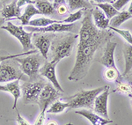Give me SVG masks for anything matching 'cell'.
<instances>
[{"label":"cell","instance_id":"6da1fadb","mask_svg":"<svg viewBox=\"0 0 132 125\" xmlns=\"http://www.w3.org/2000/svg\"><path fill=\"white\" fill-rule=\"evenodd\" d=\"M78 34V45L75 64L68 79L78 81L86 76L97 50L113 37L110 31L100 30L92 21V12L85 10Z\"/></svg>","mask_w":132,"mask_h":125},{"label":"cell","instance_id":"7a4b0ae2","mask_svg":"<svg viewBox=\"0 0 132 125\" xmlns=\"http://www.w3.org/2000/svg\"><path fill=\"white\" fill-rule=\"evenodd\" d=\"M105 88L106 86H101L93 90H80L79 92L71 96L66 97L64 98V101L69 105L68 109H79V107L93 109L95 98L102 91H104Z\"/></svg>","mask_w":132,"mask_h":125},{"label":"cell","instance_id":"3957f363","mask_svg":"<svg viewBox=\"0 0 132 125\" xmlns=\"http://www.w3.org/2000/svg\"><path fill=\"white\" fill-rule=\"evenodd\" d=\"M78 39V35H67L56 38L51 43L53 59L52 61L58 63L62 59L71 56L75 42Z\"/></svg>","mask_w":132,"mask_h":125},{"label":"cell","instance_id":"277c9868","mask_svg":"<svg viewBox=\"0 0 132 125\" xmlns=\"http://www.w3.org/2000/svg\"><path fill=\"white\" fill-rule=\"evenodd\" d=\"M62 96V93L58 92L51 84H46L39 96L37 103L40 107V115L34 125H43L45 114L48 106Z\"/></svg>","mask_w":132,"mask_h":125},{"label":"cell","instance_id":"5b68a950","mask_svg":"<svg viewBox=\"0 0 132 125\" xmlns=\"http://www.w3.org/2000/svg\"><path fill=\"white\" fill-rule=\"evenodd\" d=\"M42 56H40L39 55L32 54L25 58H19L16 57V62L20 63V68L23 73L29 77L31 79L36 78L38 77L40 68L42 67Z\"/></svg>","mask_w":132,"mask_h":125},{"label":"cell","instance_id":"8992f818","mask_svg":"<svg viewBox=\"0 0 132 125\" xmlns=\"http://www.w3.org/2000/svg\"><path fill=\"white\" fill-rule=\"evenodd\" d=\"M1 29L7 31L10 33L13 37L18 39V41L20 42L21 46L23 47V50H34L35 49V46L32 43V36H33L34 33L31 32H27L23 28L22 26L19 27L14 25L11 21L7 22L5 26H2L0 27Z\"/></svg>","mask_w":132,"mask_h":125},{"label":"cell","instance_id":"52a82bcc","mask_svg":"<svg viewBox=\"0 0 132 125\" xmlns=\"http://www.w3.org/2000/svg\"><path fill=\"white\" fill-rule=\"evenodd\" d=\"M9 60L0 63V83H9L14 80H20L24 78V73L13 63H10Z\"/></svg>","mask_w":132,"mask_h":125},{"label":"cell","instance_id":"ba28073f","mask_svg":"<svg viewBox=\"0 0 132 125\" xmlns=\"http://www.w3.org/2000/svg\"><path fill=\"white\" fill-rule=\"evenodd\" d=\"M44 84L42 81H35L24 83L21 86L23 93V101L25 104L31 102H37L39 96L41 94L42 89H43Z\"/></svg>","mask_w":132,"mask_h":125},{"label":"cell","instance_id":"9c48e42d","mask_svg":"<svg viewBox=\"0 0 132 125\" xmlns=\"http://www.w3.org/2000/svg\"><path fill=\"white\" fill-rule=\"evenodd\" d=\"M111 94L110 92L109 86H106V88L104 91L100 94L95 98L94 103H93V111L94 113L98 114L99 115L102 117L106 118V119H109L108 113V96Z\"/></svg>","mask_w":132,"mask_h":125},{"label":"cell","instance_id":"30bf717a","mask_svg":"<svg viewBox=\"0 0 132 125\" xmlns=\"http://www.w3.org/2000/svg\"><path fill=\"white\" fill-rule=\"evenodd\" d=\"M57 63L51 61V62H46L40 68L39 72L42 76L45 77L47 79H48L50 81V83L52 84V86L56 89L58 92L63 93V90L62 88L61 85L59 84L58 80L56 78V66Z\"/></svg>","mask_w":132,"mask_h":125},{"label":"cell","instance_id":"8fae6325","mask_svg":"<svg viewBox=\"0 0 132 125\" xmlns=\"http://www.w3.org/2000/svg\"><path fill=\"white\" fill-rule=\"evenodd\" d=\"M75 24H66V23H54L45 27H27V30L31 33H63V32L73 31L75 28Z\"/></svg>","mask_w":132,"mask_h":125},{"label":"cell","instance_id":"7c38bea8","mask_svg":"<svg viewBox=\"0 0 132 125\" xmlns=\"http://www.w3.org/2000/svg\"><path fill=\"white\" fill-rule=\"evenodd\" d=\"M54 37V35H45L40 34H36L34 37V46L39 50L42 56L45 60L48 59V52Z\"/></svg>","mask_w":132,"mask_h":125},{"label":"cell","instance_id":"4fadbf2b","mask_svg":"<svg viewBox=\"0 0 132 125\" xmlns=\"http://www.w3.org/2000/svg\"><path fill=\"white\" fill-rule=\"evenodd\" d=\"M117 43L112 41H108L106 44V47L104 48L103 54H102L100 63L103 64L107 68H114L117 69L116 62H114V50L116 48Z\"/></svg>","mask_w":132,"mask_h":125},{"label":"cell","instance_id":"5bb4252c","mask_svg":"<svg viewBox=\"0 0 132 125\" xmlns=\"http://www.w3.org/2000/svg\"><path fill=\"white\" fill-rule=\"evenodd\" d=\"M77 115H79L84 116L86 119H87L93 125H108L109 123H113V121L110 119H106L99 115L98 114L92 112L91 110L88 109H81L77 110L75 112Z\"/></svg>","mask_w":132,"mask_h":125},{"label":"cell","instance_id":"9a60e30c","mask_svg":"<svg viewBox=\"0 0 132 125\" xmlns=\"http://www.w3.org/2000/svg\"><path fill=\"white\" fill-rule=\"evenodd\" d=\"M0 91L5 93H9L13 96L14 103L12 109H17V103H18L19 99L20 98L21 91H20V80H14V81L9 82L6 85H0Z\"/></svg>","mask_w":132,"mask_h":125},{"label":"cell","instance_id":"2e32d148","mask_svg":"<svg viewBox=\"0 0 132 125\" xmlns=\"http://www.w3.org/2000/svg\"><path fill=\"white\" fill-rule=\"evenodd\" d=\"M93 19V24L100 30H106L109 27V19L107 18L103 12L99 7H95L91 11Z\"/></svg>","mask_w":132,"mask_h":125},{"label":"cell","instance_id":"e0dca14e","mask_svg":"<svg viewBox=\"0 0 132 125\" xmlns=\"http://www.w3.org/2000/svg\"><path fill=\"white\" fill-rule=\"evenodd\" d=\"M21 8L17 5V0H14L9 5H5L0 11V13L4 19H12L18 18L20 16Z\"/></svg>","mask_w":132,"mask_h":125},{"label":"cell","instance_id":"ac0fdd59","mask_svg":"<svg viewBox=\"0 0 132 125\" xmlns=\"http://www.w3.org/2000/svg\"><path fill=\"white\" fill-rule=\"evenodd\" d=\"M38 14H41V12L36 9L35 5H27L24 10V13L16 19L21 21L22 26H28L31 19L33 18L34 16L38 15Z\"/></svg>","mask_w":132,"mask_h":125},{"label":"cell","instance_id":"d6986e66","mask_svg":"<svg viewBox=\"0 0 132 125\" xmlns=\"http://www.w3.org/2000/svg\"><path fill=\"white\" fill-rule=\"evenodd\" d=\"M35 6L41 12V14H43V15H52L56 12L53 4L46 0H35Z\"/></svg>","mask_w":132,"mask_h":125},{"label":"cell","instance_id":"ffe728a7","mask_svg":"<svg viewBox=\"0 0 132 125\" xmlns=\"http://www.w3.org/2000/svg\"><path fill=\"white\" fill-rule=\"evenodd\" d=\"M123 56H124L125 60V68L122 76L126 77L132 70V45H129V44L125 45L123 48Z\"/></svg>","mask_w":132,"mask_h":125},{"label":"cell","instance_id":"44dd1931","mask_svg":"<svg viewBox=\"0 0 132 125\" xmlns=\"http://www.w3.org/2000/svg\"><path fill=\"white\" fill-rule=\"evenodd\" d=\"M131 18H132V15L129 13L128 11H123V12H119L118 14H116V16L113 17L111 20H110L109 27L117 28V27H120L121 25H122L125 21L129 20V19H131Z\"/></svg>","mask_w":132,"mask_h":125},{"label":"cell","instance_id":"7402d4cb","mask_svg":"<svg viewBox=\"0 0 132 125\" xmlns=\"http://www.w3.org/2000/svg\"><path fill=\"white\" fill-rule=\"evenodd\" d=\"M54 23H63V20H55L48 18L42 17V18H36L34 19V20H31L28 26L35 27H45L51 24H54Z\"/></svg>","mask_w":132,"mask_h":125},{"label":"cell","instance_id":"603a6c76","mask_svg":"<svg viewBox=\"0 0 132 125\" xmlns=\"http://www.w3.org/2000/svg\"><path fill=\"white\" fill-rule=\"evenodd\" d=\"M111 93H120V94H126L129 96L132 94V83L130 82H124L122 79L116 82V87Z\"/></svg>","mask_w":132,"mask_h":125},{"label":"cell","instance_id":"cb8c5ba5","mask_svg":"<svg viewBox=\"0 0 132 125\" xmlns=\"http://www.w3.org/2000/svg\"><path fill=\"white\" fill-rule=\"evenodd\" d=\"M95 6L101 9L102 12L105 13L108 19L111 20L113 17H114L116 14L119 13V11H117L116 8L113 6L112 4L109 3H101V4H95Z\"/></svg>","mask_w":132,"mask_h":125},{"label":"cell","instance_id":"d4e9b609","mask_svg":"<svg viewBox=\"0 0 132 125\" xmlns=\"http://www.w3.org/2000/svg\"><path fill=\"white\" fill-rule=\"evenodd\" d=\"M68 107H69V105L67 102H62L59 99H56L50 105V107L47 109L46 112H48V114H59L66 110Z\"/></svg>","mask_w":132,"mask_h":125},{"label":"cell","instance_id":"484cf974","mask_svg":"<svg viewBox=\"0 0 132 125\" xmlns=\"http://www.w3.org/2000/svg\"><path fill=\"white\" fill-rule=\"evenodd\" d=\"M69 5L70 11H75L79 9H89L92 5L86 1V0H67Z\"/></svg>","mask_w":132,"mask_h":125},{"label":"cell","instance_id":"4316f807","mask_svg":"<svg viewBox=\"0 0 132 125\" xmlns=\"http://www.w3.org/2000/svg\"><path fill=\"white\" fill-rule=\"evenodd\" d=\"M104 77L110 82H117L122 79V75L120 74V71H118V69H114V68H108L105 71Z\"/></svg>","mask_w":132,"mask_h":125},{"label":"cell","instance_id":"83f0119b","mask_svg":"<svg viewBox=\"0 0 132 125\" xmlns=\"http://www.w3.org/2000/svg\"><path fill=\"white\" fill-rule=\"evenodd\" d=\"M108 28H109V30L120 35L129 45H132V34L130 33L129 30H127V29H119V28H116V27H108Z\"/></svg>","mask_w":132,"mask_h":125},{"label":"cell","instance_id":"f1b7e54d","mask_svg":"<svg viewBox=\"0 0 132 125\" xmlns=\"http://www.w3.org/2000/svg\"><path fill=\"white\" fill-rule=\"evenodd\" d=\"M85 9H79L77 12L71 13L65 20H63V23H66V24H72V23H75L76 21L82 19L83 15H84Z\"/></svg>","mask_w":132,"mask_h":125},{"label":"cell","instance_id":"f546056e","mask_svg":"<svg viewBox=\"0 0 132 125\" xmlns=\"http://www.w3.org/2000/svg\"><path fill=\"white\" fill-rule=\"evenodd\" d=\"M37 53V50L34 49V50H29V51H26L23 52L21 54H16V55H8V56H0V63L4 62V61L9 60V59H14L16 57H19L20 56H27V55H32V54H35Z\"/></svg>","mask_w":132,"mask_h":125},{"label":"cell","instance_id":"4dcf8cb0","mask_svg":"<svg viewBox=\"0 0 132 125\" xmlns=\"http://www.w3.org/2000/svg\"><path fill=\"white\" fill-rule=\"evenodd\" d=\"M129 1H131V0H116V1L113 3V6H114L117 11H119L124 7Z\"/></svg>","mask_w":132,"mask_h":125},{"label":"cell","instance_id":"1f68e13d","mask_svg":"<svg viewBox=\"0 0 132 125\" xmlns=\"http://www.w3.org/2000/svg\"><path fill=\"white\" fill-rule=\"evenodd\" d=\"M35 0H17V5L18 7L21 8L24 5H35Z\"/></svg>","mask_w":132,"mask_h":125},{"label":"cell","instance_id":"d6a6232c","mask_svg":"<svg viewBox=\"0 0 132 125\" xmlns=\"http://www.w3.org/2000/svg\"><path fill=\"white\" fill-rule=\"evenodd\" d=\"M16 111H17V122H18V124L19 125H31L29 122H27V121H26L24 118L22 117V116L20 115V114L19 113V111L16 109Z\"/></svg>","mask_w":132,"mask_h":125},{"label":"cell","instance_id":"836d02e7","mask_svg":"<svg viewBox=\"0 0 132 125\" xmlns=\"http://www.w3.org/2000/svg\"><path fill=\"white\" fill-rule=\"evenodd\" d=\"M56 11H57V12H58L59 14L63 15V14H66V12H68V9H67V7L65 6V5H62L58 6V7L56 8Z\"/></svg>","mask_w":132,"mask_h":125},{"label":"cell","instance_id":"e575fe53","mask_svg":"<svg viewBox=\"0 0 132 125\" xmlns=\"http://www.w3.org/2000/svg\"><path fill=\"white\" fill-rule=\"evenodd\" d=\"M53 6H54V8L56 10V8L58 7V6H60L62 5H65V0H53Z\"/></svg>","mask_w":132,"mask_h":125},{"label":"cell","instance_id":"d590c367","mask_svg":"<svg viewBox=\"0 0 132 125\" xmlns=\"http://www.w3.org/2000/svg\"><path fill=\"white\" fill-rule=\"evenodd\" d=\"M93 2H95L96 4H101V3H111L113 0H91Z\"/></svg>","mask_w":132,"mask_h":125},{"label":"cell","instance_id":"8d00e7d4","mask_svg":"<svg viewBox=\"0 0 132 125\" xmlns=\"http://www.w3.org/2000/svg\"><path fill=\"white\" fill-rule=\"evenodd\" d=\"M128 12H129V14H131V15H132V0H131L130 5H129V9H128Z\"/></svg>","mask_w":132,"mask_h":125},{"label":"cell","instance_id":"74e56055","mask_svg":"<svg viewBox=\"0 0 132 125\" xmlns=\"http://www.w3.org/2000/svg\"><path fill=\"white\" fill-rule=\"evenodd\" d=\"M47 125H57V123L56 122H54V121H51V122H48Z\"/></svg>","mask_w":132,"mask_h":125},{"label":"cell","instance_id":"f35d334b","mask_svg":"<svg viewBox=\"0 0 132 125\" xmlns=\"http://www.w3.org/2000/svg\"><path fill=\"white\" fill-rule=\"evenodd\" d=\"M4 22H5V20H4V19H0V27L3 26Z\"/></svg>","mask_w":132,"mask_h":125},{"label":"cell","instance_id":"ab89813d","mask_svg":"<svg viewBox=\"0 0 132 125\" xmlns=\"http://www.w3.org/2000/svg\"><path fill=\"white\" fill-rule=\"evenodd\" d=\"M129 98H130V99H131V102H132V94H131L130 95H129Z\"/></svg>","mask_w":132,"mask_h":125},{"label":"cell","instance_id":"60d3db41","mask_svg":"<svg viewBox=\"0 0 132 125\" xmlns=\"http://www.w3.org/2000/svg\"><path fill=\"white\" fill-rule=\"evenodd\" d=\"M129 80H130V81H129V82H130V83H132V75H131L130 78H129Z\"/></svg>","mask_w":132,"mask_h":125},{"label":"cell","instance_id":"b9f144b4","mask_svg":"<svg viewBox=\"0 0 132 125\" xmlns=\"http://www.w3.org/2000/svg\"><path fill=\"white\" fill-rule=\"evenodd\" d=\"M6 1H9V0H2V2H3V3H5V2H6Z\"/></svg>","mask_w":132,"mask_h":125},{"label":"cell","instance_id":"7bdbcfd3","mask_svg":"<svg viewBox=\"0 0 132 125\" xmlns=\"http://www.w3.org/2000/svg\"><path fill=\"white\" fill-rule=\"evenodd\" d=\"M65 125H73V124L71 123V122H69V123H67V124H65Z\"/></svg>","mask_w":132,"mask_h":125},{"label":"cell","instance_id":"ee69618b","mask_svg":"<svg viewBox=\"0 0 132 125\" xmlns=\"http://www.w3.org/2000/svg\"><path fill=\"white\" fill-rule=\"evenodd\" d=\"M1 5H2V3L0 2V8H1Z\"/></svg>","mask_w":132,"mask_h":125},{"label":"cell","instance_id":"f6af8a7d","mask_svg":"<svg viewBox=\"0 0 132 125\" xmlns=\"http://www.w3.org/2000/svg\"><path fill=\"white\" fill-rule=\"evenodd\" d=\"M114 1H116V0H113V2H114Z\"/></svg>","mask_w":132,"mask_h":125},{"label":"cell","instance_id":"bcb514c9","mask_svg":"<svg viewBox=\"0 0 132 125\" xmlns=\"http://www.w3.org/2000/svg\"><path fill=\"white\" fill-rule=\"evenodd\" d=\"M48 1H50H50H52V0H48Z\"/></svg>","mask_w":132,"mask_h":125}]
</instances>
